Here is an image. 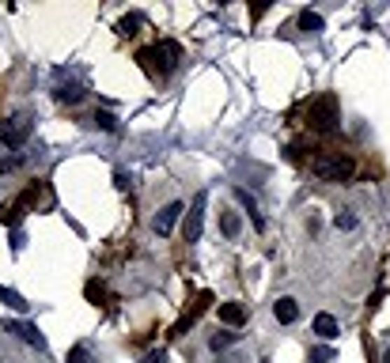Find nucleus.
<instances>
[{"label":"nucleus","instance_id":"obj_13","mask_svg":"<svg viewBox=\"0 0 390 363\" xmlns=\"http://www.w3.org/2000/svg\"><path fill=\"white\" fill-rule=\"evenodd\" d=\"M235 197L246 204V212H250V220H254V227H262V212H258V204H254V197H250L246 190H235Z\"/></svg>","mask_w":390,"mask_h":363},{"label":"nucleus","instance_id":"obj_4","mask_svg":"<svg viewBox=\"0 0 390 363\" xmlns=\"http://www.w3.org/2000/svg\"><path fill=\"white\" fill-rule=\"evenodd\" d=\"M152 57H155V64H160V76H171V72L179 69V61H182V45L167 38V42H160L152 50Z\"/></svg>","mask_w":390,"mask_h":363},{"label":"nucleus","instance_id":"obj_20","mask_svg":"<svg viewBox=\"0 0 390 363\" xmlns=\"http://www.w3.org/2000/svg\"><path fill=\"white\" fill-rule=\"evenodd\" d=\"M23 166V155H8V159H0V174H8V171H20Z\"/></svg>","mask_w":390,"mask_h":363},{"label":"nucleus","instance_id":"obj_24","mask_svg":"<svg viewBox=\"0 0 390 363\" xmlns=\"http://www.w3.org/2000/svg\"><path fill=\"white\" fill-rule=\"evenodd\" d=\"M383 363H390V348H386V352H383Z\"/></svg>","mask_w":390,"mask_h":363},{"label":"nucleus","instance_id":"obj_14","mask_svg":"<svg viewBox=\"0 0 390 363\" xmlns=\"http://www.w3.org/2000/svg\"><path fill=\"white\" fill-rule=\"evenodd\" d=\"M235 341H239V333H212V337H209V348L212 352H224L228 344H235Z\"/></svg>","mask_w":390,"mask_h":363},{"label":"nucleus","instance_id":"obj_9","mask_svg":"<svg viewBox=\"0 0 390 363\" xmlns=\"http://www.w3.org/2000/svg\"><path fill=\"white\" fill-rule=\"evenodd\" d=\"M311 329L319 333L322 341H333V337H337V333H341V325H337V318H333V314H314Z\"/></svg>","mask_w":390,"mask_h":363},{"label":"nucleus","instance_id":"obj_18","mask_svg":"<svg viewBox=\"0 0 390 363\" xmlns=\"http://www.w3.org/2000/svg\"><path fill=\"white\" fill-rule=\"evenodd\" d=\"M333 360V348L330 344H319V348H311V363H330Z\"/></svg>","mask_w":390,"mask_h":363},{"label":"nucleus","instance_id":"obj_6","mask_svg":"<svg viewBox=\"0 0 390 363\" xmlns=\"http://www.w3.org/2000/svg\"><path fill=\"white\" fill-rule=\"evenodd\" d=\"M333 121H337V102L326 95L322 102H314V106H311V125L314 129H330Z\"/></svg>","mask_w":390,"mask_h":363},{"label":"nucleus","instance_id":"obj_1","mask_svg":"<svg viewBox=\"0 0 390 363\" xmlns=\"http://www.w3.org/2000/svg\"><path fill=\"white\" fill-rule=\"evenodd\" d=\"M311 174L319 182H349L352 174H356V163H352L349 155H314Z\"/></svg>","mask_w":390,"mask_h":363},{"label":"nucleus","instance_id":"obj_16","mask_svg":"<svg viewBox=\"0 0 390 363\" xmlns=\"http://www.w3.org/2000/svg\"><path fill=\"white\" fill-rule=\"evenodd\" d=\"M333 227H337V231H352V227H356V216H352V212H337V216H333Z\"/></svg>","mask_w":390,"mask_h":363},{"label":"nucleus","instance_id":"obj_12","mask_svg":"<svg viewBox=\"0 0 390 363\" xmlns=\"http://www.w3.org/2000/svg\"><path fill=\"white\" fill-rule=\"evenodd\" d=\"M300 31L319 34V31H322V15H319V12H300Z\"/></svg>","mask_w":390,"mask_h":363},{"label":"nucleus","instance_id":"obj_10","mask_svg":"<svg viewBox=\"0 0 390 363\" xmlns=\"http://www.w3.org/2000/svg\"><path fill=\"white\" fill-rule=\"evenodd\" d=\"M220 322L224 325H243L246 322V306L243 303H220Z\"/></svg>","mask_w":390,"mask_h":363},{"label":"nucleus","instance_id":"obj_19","mask_svg":"<svg viewBox=\"0 0 390 363\" xmlns=\"http://www.w3.org/2000/svg\"><path fill=\"white\" fill-rule=\"evenodd\" d=\"M0 299H4L8 306H15V311H23V306H27V303L20 299V295H15V292H8V287H4V284H0Z\"/></svg>","mask_w":390,"mask_h":363},{"label":"nucleus","instance_id":"obj_8","mask_svg":"<svg viewBox=\"0 0 390 363\" xmlns=\"http://www.w3.org/2000/svg\"><path fill=\"white\" fill-rule=\"evenodd\" d=\"M273 318L281 322V325H292L295 318H300V303L288 299V295H284V299H277V303H273Z\"/></svg>","mask_w":390,"mask_h":363},{"label":"nucleus","instance_id":"obj_2","mask_svg":"<svg viewBox=\"0 0 390 363\" xmlns=\"http://www.w3.org/2000/svg\"><path fill=\"white\" fill-rule=\"evenodd\" d=\"M31 133H34V118H31V114H15V118L4 125V133H0V144L15 152V148H23L27 141H31Z\"/></svg>","mask_w":390,"mask_h":363},{"label":"nucleus","instance_id":"obj_15","mask_svg":"<svg viewBox=\"0 0 390 363\" xmlns=\"http://www.w3.org/2000/svg\"><path fill=\"white\" fill-rule=\"evenodd\" d=\"M95 125H99V129H106V133H118V118H114V114H106V110H99V114H95Z\"/></svg>","mask_w":390,"mask_h":363},{"label":"nucleus","instance_id":"obj_22","mask_svg":"<svg viewBox=\"0 0 390 363\" xmlns=\"http://www.w3.org/2000/svg\"><path fill=\"white\" fill-rule=\"evenodd\" d=\"M137 27H141V20H137V15H129V20L118 23V31H122V34H137Z\"/></svg>","mask_w":390,"mask_h":363},{"label":"nucleus","instance_id":"obj_21","mask_svg":"<svg viewBox=\"0 0 390 363\" xmlns=\"http://www.w3.org/2000/svg\"><path fill=\"white\" fill-rule=\"evenodd\" d=\"M57 99H61V102H80V99H83V91H80V87H61V91H57Z\"/></svg>","mask_w":390,"mask_h":363},{"label":"nucleus","instance_id":"obj_7","mask_svg":"<svg viewBox=\"0 0 390 363\" xmlns=\"http://www.w3.org/2000/svg\"><path fill=\"white\" fill-rule=\"evenodd\" d=\"M8 333H15V337H23L31 348H39L46 352V337L39 333V325H31V322H8Z\"/></svg>","mask_w":390,"mask_h":363},{"label":"nucleus","instance_id":"obj_3","mask_svg":"<svg viewBox=\"0 0 390 363\" xmlns=\"http://www.w3.org/2000/svg\"><path fill=\"white\" fill-rule=\"evenodd\" d=\"M205 204H209V193H197L186 212V242H197L201 239V227H205Z\"/></svg>","mask_w":390,"mask_h":363},{"label":"nucleus","instance_id":"obj_17","mask_svg":"<svg viewBox=\"0 0 390 363\" xmlns=\"http://www.w3.org/2000/svg\"><path fill=\"white\" fill-rule=\"evenodd\" d=\"M88 360H91L88 344H72V348H69V363H88Z\"/></svg>","mask_w":390,"mask_h":363},{"label":"nucleus","instance_id":"obj_11","mask_svg":"<svg viewBox=\"0 0 390 363\" xmlns=\"http://www.w3.org/2000/svg\"><path fill=\"white\" fill-rule=\"evenodd\" d=\"M220 231H224L228 239H239V231H243V216H239V212H220Z\"/></svg>","mask_w":390,"mask_h":363},{"label":"nucleus","instance_id":"obj_23","mask_svg":"<svg viewBox=\"0 0 390 363\" xmlns=\"http://www.w3.org/2000/svg\"><path fill=\"white\" fill-rule=\"evenodd\" d=\"M163 360H167V356H163V352H152V356H148L144 363H163Z\"/></svg>","mask_w":390,"mask_h":363},{"label":"nucleus","instance_id":"obj_5","mask_svg":"<svg viewBox=\"0 0 390 363\" xmlns=\"http://www.w3.org/2000/svg\"><path fill=\"white\" fill-rule=\"evenodd\" d=\"M182 212H186V204H182V201H171V204H167V208L160 212V216H155V223H152V227H155V235H160V239H167V235H171V231H174V223H179V216H182Z\"/></svg>","mask_w":390,"mask_h":363}]
</instances>
